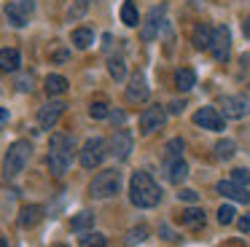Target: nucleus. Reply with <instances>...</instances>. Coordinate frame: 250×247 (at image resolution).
<instances>
[{"label":"nucleus","instance_id":"f257e3e1","mask_svg":"<svg viewBox=\"0 0 250 247\" xmlns=\"http://www.w3.org/2000/svg\"><path fill=\"white\" fill-rule=\"evenodd\" d=\"M73 159H76V137L73 134H51L49 140V169L54 172L57 177H62L67 169H70Z\"/></svg>","mask_w":250,"mask_h":247},{"label":"nucleus","instance_id":"f03ea898","mask_svg":"<svg viewBox=\"0 0 250 247\" xmlns=\"http://www.w3.org/2000/svg\"><path fill=\"white\" fill-rule=\"evenodd\" d=\"M129 202L135 204V207L140 209H151L156 207L159 202H162V188L156 185V180H153L148 172H135L129 180Z\"/></svg>","mask_w":250,"mask_h":247},{"label":"nucleus","instance_id":"7ed1b4c3","mask_svg":"<svg viewBox=\"0 0 250 247\" xmlns=\"http://www.w3.org/2000/svg\"><path fill=\"white\" fill-rule=\"evenodd\" d=\"M116 193H121V172L116 166L97 172L89 183V196L92 199H113Z\"/></svg>","mask_w":250,"mask_h":247},{"label":"nucleus","instance_id":"20e7f679","mask_svg":"<svg viewBox=\"0 0 250 247\" xmlns=\"http://www.w3.org/2000/svg\"><path fill=\"white\" fill-rule=\"evenodd\" d=\"M30 153H33L30 140H17V143L8 148L6 159H3V177H6V180H14L17 175H22V169L30 161Z\"/></svg>","mask_w":250,"mask_h":247},{"label":"nucleus","instance_id":"39448f33","mask_svg":"<svg viewBox=\"0 0 250 247\" xmlns=\"http://www.w3.org/2000/svg\"><path fill=\"white\" fill-rule=\"evenodd\" d=\"M105 156H108V143L103 137H89L83 148L78 150V161H81L83 169H97L105 161Z\"/></svg>","mask_w":250,"mask_h":247},{"label":"nucleus","instance_id":"423d86ee","mask_svg":"<svg viewBox=\"0 0 250 247\" xmlns=\"http://www.w3.org/2000/svg\"><path fill=\"white\" fill-rule=\"evenodd\" d=\"M33 14H35V0H14V3L6 5V19L14 27H27Z\"/></svg>","mask_w":250,"mask_h":247},{"label":"nucleus","instance_id":"0eeeda50","mask_svg":"<svg viewBox=\"0 0 250 247\" xmlns=\"http://www.w3.org/2000/svg\"><path fill=\"white\" fill-rule=\"evenodd\" d=\"M210 54L218 59V62H226L229 59V54H231V32H229L226 24H218L215 30H212Z\"/></svg>","mask_w":250,"mask_h":247},{"label":"nucleus","instance_id":"6e6552de","mask_svg":"<svg viewBox=\"0 0 250 247\" xmlns=\"http://www.w3.org/2000/svg\"><path fill=\"white\" fill-rule=\"evenodd\" d=\"M164 118H167V110H164L162 105H151L143 110L140 116V132L143 134H153L156 129L164 126Z\"/></svg>","mask_w":250,"mask_h":247},{"label":"nucleus","instance_id":"1a4fd4ad","mask_svg":"<svg viewBox=\"0 0 250 247\" xmlns=\"http://www.w3.org/2000/svg\"><path fill=\"white\" fill-rule=\"evenodd\" d=\"M194 124L202 129H207V132H223V126H226L223 116L215 107H199V110L194 113Z\"/></svg>","mask_w":250,"mask_h":247},{"label":"nucleus","instance_id":"9d476101","mask_svg":"<svg viewBox=\"0 0 250 247\" xmlns=\"http://www.w3.org/2000/svg\"><path fill=\"white\" fill-rule=\"evenodd\" d=\"M65 102H60V100H51V102H46L43 107L38 110V126L41 129H54L57 126V121L62 118V113H65Z\"/></svg>","mask_w":250,"mask_h":247},{"label":"nucleus","instance_id":"9b49d317","mask_svg":"<svg viewBox=\"0 0 250 247\" xmlns=\"http://www.w3.org/2000/svg\"><path fill=\"white\" fill-rule=\"evenodd\" d=\"M132 145H135V140H132V134L126 132V129H116L113 132V137H110V143H108V148H110V153L116 156V159H129V153H132Z\"/></svg>","mask_w":250,"mask_h":247},{"label":"nucleus","instance_id":"f8f14e48","mask_svg":"<svg viewBox=\"0 0 250 247\" xmlns=\"http://www.w3.org/2000/svg\"><path fill=\"white\" fill-rule=\"evenodd\" d=\"M250 113V100L242 94L223 97V116L226 118H245Z\"/></svg>","mask_w":250,"mask_h":247},{"label":"nucleus","instance_id":"ddd939ff","mask_svg":"<svg viewBox=\"0 0 250 247\" xmlns=\"http://www.w3.org/2000/svg\"><path fill=\"white\" fill-rule=\"evenodd\" d=\"M151 89H148V81L143 75V70H137L135 75L129 78V86H126V100L129 102H146Z\"/></svg>","mask_w":250,"mask_h":247},{"label":"nucleus","instance_id":"4468645a","mask_svg":"<svg viewBox=\"0 0 250 247\" xmlns=\"http://www.w3.org/2000/svg\"><path fill=\"white\" fill-rule=\"evenodd\" d=\"M215 191L221 193V196H226L229 202H239V204H248V202H250L248 188L239 185V183H234V180H221V183L215 185Z\"/></svg>","mask_w":250,"mask_h":247},{"label":"nucleus","instance_id":"2eb2a0df","mask_svg":"<svg viewBox=\"0 0 250 247\" xmlns=\"http://www.w3.org/2000/svg\"><path fill=\"white\" fill-rule=\"evenodd\" d=\"M164 175H167V180L172 185H180L188 177V164H186L183 156L180 159H164Z\"/></svg>","mask_w":250,"mask_h":247},{"label":"nucleus","instance_id":"dca6fc26","mask_svg":"<svg viewBox=\"0 0 250 247\" xmlns=\"http://www.w3.org/2000/svg\"><path fill=\"white\" fill-rule=\"evenodd\" d=\"M162 16H164V8H162V5H159V8H153L151 14H148V19L143 21V32H140L143 43H151L153 38H156L159 24H162Z\"/></svg>","mask_w":250,"mask_h":247},{"label":"nucleus","instance_id":"f3484780","mask_svg":"<svg viewBox=\"0 0 250 247\" xmlns=\"http://www.w3.org/2000/svg\"><path fill=\"white\" fill-rule=\"evenodd\" d=\"M212 30H215V27H210L207 21H199V24L194 27V32H191V43H194V48H199V51L210 48V43H212Z\"/></svg>","mask_w":250,"mask_h":247},{"label":"nucleus","instance_id":"a211bd4d","mask_svg":"<svg viewBox=\"0 0 250 247\" xmlns=\"http://www.w3.org/2000/svg\"><path fill=\"white\" fill-rule=\"evenodd\" d=\"M22 64V54L17 48H0V70L3 73H17Z\"/></svg>","mask_w":250,"mask_h":247},{"label":"nucleus","instance_id":"6ab92c4d","mask_svg":"<svg viewBox=\"0 0 250 247\" xmlns=\"http://www.w3.org/2000/svg\"><path fill=\"white\" fill-rule=\"evenodd\" d=\"M41 218H43V207L27 204V207H22V212H19V226H22V228H33Z\"/></svg>","mask_w":250,"mask_h":247},{"label":"nucleus","instance_id":"aec40b11","mask_svg":"<svg viewBox=\"0 0 250 247\" xmlns=\"http://www.w3.org/2000/svg\"><path fill=\"white\" fill-rule=\"evenodd\" d=\"M43 89H46V94H49V97H60V94H65V91H67V78H65V75L51 73V75H46Z\"/></svg>","mask_w":250,"mask_h":247},{"label":"nucleus","instance_id":"412c9836","mask_svg":"<svg viewBox=\"0 0 250 247\" xmlns=\"http://www.w3.org/2000/svg\"><path fill=\"white\" fill-rule=\"evenodd\" d=\"M180 223H183L186 228H202V226L207 223V215L202 212V209L191 207V209H186V212L180 215Z\"/></svg>","mask_w":250,"mask_h":247},{"label":"nucleus","instance_id":"4be33fe9","mask_svg":"<svg viewBox=\"0 0 250 247\" xmlns=\"http://www.w3.org/2000/svg\"><path fill=\"white\" fill-rule=\"evenodd\" d=\"M175 86H178V91H191L196 86V73L191 67H183L175 73Z\"/></svg>","mask_w":250,"mask_h":247},{"label":"nucleus","instance_id":"5701e85b","mask_svg":"<svg viewBox=\"0 0 250 247\" xmlns=\"http://www.w3.org/2000/svg\"><path fill=\"white\" fill-rule=\"evenodd\" d=\"M108 73H110V78L119 81V83L126 78V59L121 57V54H116V57L108 59Z\"/></svg>","mask_w":250,"mask_h":247},{"label":"nucleus","instance_id":"b1692460","mask_svg":"<svg viewBox=\"0 0 250 247\" xmlns=\"http://www.w3.org/2000/svg\"><path fill=\"white\" fill-rule=\"evenodd\" d=\"M94 226V212H89V209H83V212H78L76 218L70 220V228L78 231V234H83V231H89Z\"/></svg>","mask_w":250,"mask_h":247},{"label":"nucleus","instance_id":"393cba45","mask_svg":"<svg viewBox=\"0 0 250 247\" xmlns=\"http://www.w3.org/2000/svg\"><path fill=\"white\" fill-rule=\"evenodd\" d=\"M94 43V32L89 27H76L73 30V46L76 48H89Z\"/></svg>","mask_w":250,"mask_h":247},{"label":"nucleus","instance_id":"a878e982","mask_svg":"<svg viewBox=\"0 0 250 247\" xmlns=\"http://www.w3.org/2000/svg\"><path fill=\"white\" fill-rule=\"evenodd\" d=\"M121 21H124L126 27H137V21H140L137 5L132 3V0H124V5H121Z\"/></svg>","mask_w":250,"mask_h":247},{"label":"nucleus","instance_id":"bb28decb","mask_svg":"<svg viewBox=\"0 0 250 247\" xmlns=\"http://www.w3.org/2000/svg\"><path fill=\"white\" fill-rule=\"evenodd\" d=\"M234 153H237V145H234V140H218V143H215V156H218L221 161H229Z\"/></svg>","mask_w":250,"mask_h":247},{"label":"nucleus","instance_id":"cd10ccee","mask_svg":"<svg viewBox=\"0 0 250 247\" xmlns=\"http://www.w3.org/2000/svg\"><path fill=\"white\" fill-rule=\"evenodd\" d=\"M78 245L81 247H108V239H105L103 234H97V231H86V234L78 239Z\"/></svg>","mask_w":250,"mask_h":247},{"label":"nucleus","instance_id":"c85d7f7f","mask_svg":"<svg viewBox=\"0 0 250 247\" xmlns=\"http://www.w3.org/2000/svg\"><path fill=\"white\" fill-rule=\"evenodd\" d=\"M183 150H186V143L180 137H172L167 145H164V153H167V159H180L183 156Z\"/></svg>","mask_w":250,"mask_h":247},{"label":"nucleus","instance_id":"c756f323","mask_svg":"<svg viewBox=\"0 0 250 247\" xmlns=\"http://www.w3.org/2000/svg\"><path fill=\"white\" fill-rule=\"evenodd\" d=\"M89 116H92V118H108L110 116L108 100H94L92 105H89Z\"/></svg>","mask_w":250,"mask_h":247},{"label":"nucleus","instance_id":"7c9ffc66","mask_svg":"<svg viewBox=\"0 0 250 247\" xmlns=\"http://www.w3.org/2000/svg\"><path fill=\"white\" fill-rule=\"evenodd\" d=\"M146 236H148V228H146V226H137V228H132L129 234L124 236V245L126 247H135V245H140Z\"/></svg>","mask_w":250,"mask_h":247},{"label":"nucleus","instance_id":"2f4dec72","mask_svg":"<svg viewBox=\"0 0 250 247\" xmlns=\"http://www.w3.org/2000/svg\"><path fill=\"white\" fill-rule=\"evenodd\" d=\"M86 8H89V0H76V3L67 8V19H70V21L81 19V16L86 14Z\"/></svg>","mask_w":250,"mask_h":247},{"label":"nucleus","instance_id":"473e14b6","mask_svg":"<svg viewBox=\"0 0 250 247\" xmlns=\"http://www.w3.org/2000/svg\"><path fill=\"white\" fill-rule=\"evenodd\" d=\"M234 218H237V212H234V207H231V204H223V207L218 209V223H221V226L234 223Z\"/></svg>","mask_w":250,"mask_h":247},{"label":"nucleus","instance_id":"72a5a7b5","mask_svg":"<svg viewBox=\"0 0 250 247\" xmlns=\"http://www.w3.org/2000/svg\"><path fill=\"white\" fill-rule=\"evenodd\" d=\"M231 180L239 183V185H250V169H245V166L234 169V172H231Z\"/></svg>","mask_w":250,"mask_h":247},{"label":"nucleus","instance_id":"f704fd0d","mask_svg":"<svg viewBox=\"0 0 250 247\" xmlns=\"http://www.w3.org/2000/svg\"><path fill=\"white\" fill-rule=\"evenodd\" d=\"M67 59H70V51H67V48H54V51H51V62L54 64H62V62H67Z\"/></svg>","mask_w":250,"mask_h":247},{"label":"nucleus","instance_id":"c9c22d12","mask_svg":"<svg viewBox=\"0 0 250 247\" xmlns=\"http://www.w3.org/2000/svg\"><path fill=\"white\" fill-rule=\"evenodd\" d=\"M178 199H180V202H186V204H194V202H199V193L191 191V188H183V191L178 193Z\"/></svg>","mask_w":250,"mask_h":247},{"label":"nucleus","instance_id":"e433bc0d","mask_svg":"<svg viewBox=\"0 0 250 247\" xmlns=\"http://www.w3.org/2000/svg\"><path fill=\"white\" fill-rule=\"evenodd\" d=\"M17 89L19 91H33V75H19V78H17Z\"/></svg>","mask_w":250,"mask_h":247},{"label":"nucleus","instance_id":"4c0bfd02","mask_svg":"<svg viewBox=\"0 0 250 247\" xmlns=\"http://www.w3.org/2000/svg\"><path fill=\"white\" fill-rule=\"evenodd\" d=\"M159 234H162V239H167V242H178V239H180V236L175 234L169 226H162V228H159Z\"/></svg>","mask_w":250,"mask_h":247},{"label":"nucleus","instance_id":"58836bf2","mask_svg":"<svg viewBox=\"0 0 250 247\" xmlns=\"http://www.w3.org/2000/svg\"><path fill=\"white\" fill-rule=\"evenodd\" d=\"M237 226H239V231H242V234H248V231H250V212H248V215H242Z\"/></svg>","mask_w":250,"mask_h":247},{"label":"nucleus","instance_id":"ea45409f","mask_svg":"<svg viewBox=\"0 0 250 247\" xmlns=\"http://www.w3.org/2000/svg\"><path fill=\"white\" fill-rule=\"evenodd\" d=\"M183 110V102L180 100H175V102H169V113H172V116H178V113Z\"/></svg>","mask_w":250,"mask_h":247},{"label":"nucleus","instance_id":"a19ab883","mask_svg":"<svg viewBox=\"0 0 250 247\" xmlns=\"http://www.w3.org/2000/svg\"><path fill=\"white\" fill-rule=\"evenodd\" d=\"M8 118H11L8 107H0V126H3V124H8Z\"/></svg>","mask_w":250,"mask_h":247},{"label":"nucleus","instance_id":"79ce46f5","mask_svg":"<svg viewBox=\"0 0 250 247\" xmlns=\"http://www.w3.org/2000/svg\"><path fill=\"white\" fill-rule=\"evenodd\" d=\"M242 30H245V35H248V38H250V16H248V19H245V24H242Z\"/></svg>","mask_w":250,"mask_h":247},{"label":"nucleus","instance_id":"37998d69","mask_svg":"<svg viewBox=\"0 0 250 247\" xmlns=\"http://www.w3.org/2000/svg\"><path fill=\"white\" fill-rule=\"evenodd\" d=\"M229 247H245V245H239V242H231V245H229Z\"/></svg>","mask_w":250,"mask_h":247},{"label":"nucleus","instance_id":"c03bdc74","mask_svg":"<svg viewBox=\"0 0 250 247\" xmlns=\"http://www.w3.org/2000/svg\"><path fill=\"white\" fill-rule=\"evenodd\" d=\"M0 247H6V239H3V236H0Z\"/></svg>","mask_w":250,"mask_h":247}]
</instances>
